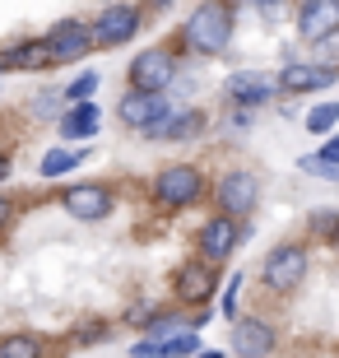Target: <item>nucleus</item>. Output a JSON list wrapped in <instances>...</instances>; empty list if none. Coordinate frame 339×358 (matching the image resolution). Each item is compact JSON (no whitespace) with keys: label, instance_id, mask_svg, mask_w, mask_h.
<instances>
[{"label":"nucleus","instance_id":"f257e3e1","mask_svg":"<svg viewBox=\"0 0 339 358\" xmlns=\"http://www.w3.org/2000/svg\"><path fill=\"white\" fill-rule=\"evenodd\" d=\"M177 52L186 56H200V61H214L233 47V5H219V0H209V5H196V10L182 19L177 28Z\"/></svg>","mask_w":339,"mask_h":358},{"label":"nucleus","instance_id":"f03ea898","mask_svg":"<svg viewBox=\"0 0 339 358\" xmlns=\"http://www.w3.org/2000/svg\"><path fill=\"white\" fill-rule=\"evenodd\" d=\"M307 270H312V252H307V242H279V247L261 261L256 279H261V289L288 298L293 289H302Z\"/></svg>","mask_w":339,"mask_h":358},{"label":"nucleus","instance_id":"7ed1b4c3","mask_svg":"<svg viewBox=\"0 0 339 358\" xmlns=\"http://www.w3.org/2000/svg\"><path fill=\"white\" fill-rule=\"evenodd\" d=\"M177 75H182V52H177V42L144 47V52L131 61V70H126L131 89H140V93H168Z\"/></svg>","mask_w":339,"mask_h":358},{"label":"nucleus","instance_id":"20e7f679","mask_svg":"<svg viewBox=\"0 0 339 358\" xmlns=\"http://www.w3.org/2000/svg\"><path fill=\"white\" fill-rule=\"evenodd\" d=\"M149 196H154V205H163V210H191V205L205 196V177H200V168H191V163H168V168H158V173L149 177Z\"/></svg>","mask_w":339,"mask_h":358},{"label":"nucleus","instance_id":"39448f33","mask_svg":"<svg viewBox=\"0 0 339 358\" xmlns=\"http://www.w3.org/2000/svg\"><path fill=\"white\" fill-rule=\"evenodd\" d=\"M247 238H251L247 224L214 214V219H205V224H200V233H196V261H205L209 270H219V266H228V256H233Z\"/></svg>","mask_w":339,"mask_h":358},{"label":"nucleus","instance_id":"423d86ee","mask_svg":"<svg viewBox=\"0 0 339 358\" xmlns=\"http://www.w3.org/2000/svg\"><path fill=\"white\" fill-rule=\"evenodd\" d=\"M177 112V103H172L168 93H140V89H126L117 98V117H121V126H131L135 135H149V131H158L163 121Z\"/></svg>","mask_w":339,"mask_h":358},{"label":"nucleus","instance_id":"0eeeda50","mask_svg":"<svg viewBox=\"0 0 339 358\" xmlns=\"http://www.w3.org/2000/svg\"><path fill=\"white\" fill-rule=\"evenodd\" d=\"M61 210L79 224H103L107 214L117 210V191L107 182H75V186H61Z\"/></svg>","mask_w":339,"mask_h":358},{"label":"nucleus","instance_id":"6e6552de","mask_svg":"<svg viewBox=\"0 0 339 358\" xmlns=\"http://www.w3.org/2000/svg\"><path fill=\"white\" fill-rule=\"evenodd\" d=\"M214 205H219L223 219H247L256 205H261V177L251 173V168H233V173H223L219 186H214Z\"/></svg>","mask_w":339,"mask_h":358},{"label":"nucleus","instance_id":"1a4fd4ad","mask_svg":"<svg viewBox=\"0 0 339 358\" xmlns=\"http://www.w3.org/2000/svg\"><path fill=\"white\" fill-rule=\"evenodd\" d=\"M172 293H177V307H196V312H205V303L219 293V270H209L205 261L186 256L182 266L172 270Z\"/></svg>","mask_w":339,"mask_h":358},{"label":"nucleus","instance_id":"9d476101","mask_svg":"<svg viewBox=\"0 0 339 358\" xmlns=\"http://www.w3.org/2000/svg\"><path fill=\"white\" fill-rule=\"evenodd\" d=\"M144 10L140 5H103L93 14V47H126L140 33Z\"/></svg>","mask_w":339,"mask_h":358},{"label":"nucleus","instance_id":"9b49d317","mask_svg":"<svg viewBox=\"0 0 339 358\" xmlns=\"http://www.w3.org/2000/svg\"><path fill=\"white\" fill-rule=\"evenodd\" d=\"M42 42H47L52 66H70V61H84L89 52H98V47H93V24H84V19L56 24L52 33H42Z\"/></svg>","mask_w":339,"mask_h":358},{"label":"nucleus","instance_id":"f8f14e48","mask_svg":"<svg viewBox=\"0 0 339 358\" xmlns=\"http://www.w3.org/2000/svg\"><path fill=\"white\" fill-rule=\"evenodd\" d=\"M223 93H228V103H233L237 112H247V117L265 103H279V84L256 75V70H233V75L223 80Z\"/></svg>","mask_w":339,"mask_h":358},{"label":"nucleus","instance_id":"ddd939ff","mask_svg":"<svg viewBox=\"0 0 339 358\" xmlns=\"http://www.w3.org/2000/svg\"><path fill=\"white\" fill-rule=\"evenodd\" d=\"M228 345H233L237 358H270L279 349V335L265 317H237L228 326Z\"/></svg>","mask_w":339,"mask_h":358},{"label":"nucleus","instance_id":"4468645a","mask_svg":"<svg viewBox=\"0 0 339 358\" xmlns=\"http://www.w3.org/2000/svg\"><path fill=\"white\" fill-rule=\"evenodd\" d=\"M274 84H279V98H307V93H321V89H330V84H339V75L312 66V61H288Z\"/></svg>","mask_w":339,"mask_h":358},{"label":"nucleus","instance_id":"2eb2a0df","mask_svg":"<svg viewBox=\"0 0 339 358\" xmlns=\"http://www.w3.org/2000/svg\"><path fill=\"white\" fill-rule=\"evenodd\" d=\"M293 24H298V38L316 47L321 38H330L339 28V0H307V5L293 10Z\"/></svg>","mask_w":339,"mask_h":358},{"label":"nucleus","instance_id":"dca6fc26","mask_svg":"<svg viewBox=\"0 0 339 358\" xmlns=\"http://www.w3.org/2000/svg\"><path fill=\"white\" fill-rule=\"evenodd\" d=\"M205 126H209V117L200 112V107H177L158 131H149L144 140H163V145H182V140H200L205 135Z\"/></svg>","mask_w":339,"mask_h":358},{"label":"nucleus","instance_id":"f3484780","mask_svg":"<svg viewBox=\"0 0 339 358\" xmlns=\"http://www.w3.org/2000/svg\"><path fill=\"white\" fill-rule=\"evenodd\" d=\"M0 61H5V70H24V75L52 66V56H47V42H42V38H19V42H10V47H0Z\"/></svg>","mask_w":339,"mask_h":358},{"label":"nucleus","instance_id":"a211bd4d","mask_svg":"<svg viewBox=\"0 0 339 358\" xmlns=\"http://www.w3.org/2000/svg\"><path fill=\"white\" fill-rule=\"evenodd\" d=\"M61 135L66 140H93L98 135V126H103V112H98V103H75V107H66L61 112Z\"/></svg>","mask_w":339,"mask_h":358},{"label":"nucleus","instance_id":"6ab92c4d","mask_svg":"<svg viewBox=\"0 0 339 358\" xmlns=\"http://www.w3.org/2000/svg\"><path fill=\"white\" fill-rule=\"evenodd\" d=\"M84 159H89V149H84V145H79V149H47V154L38 159V177H42V182H56V177L75 173Z\"/></svg>","mask_w":339,"mask_h":358},{"label":"nucleus","instance_id":"aec40b11","mask_svg":"<svg viewBox=\"0 0 339 358\" xmlns=\"http://www.w3.org/2000/svg\"><path fill=\"white\" fill-rule=\"evenodd\" d=\"M0 358H47V340L33 331H10L0 335Z\"/></svg>","mask_w":339,"mask_h":358},{"label":"nucleus","instance_id":"412c9836","mask_svg":"<svg viewBox=\"0 0 339 358\" xmlns=\"http://www.w3.org/2000/svg\"><path fill=\"white\" fill-rule=\"evenodd\" d=\"M302 131H312V135H335L339 131V98H326V103H316L307 117H302Z\"/></svg>","mask_w":339,"mask_h":358},{"label":"nucleus","instance_id":"4be33fe9","mask_svg":"<svg viewBox=\"0 0 339 358\" xmlns=\"http://www.w3.org/2000/svg\"><path fill=\"white\" fill-rule=\"evenodd\" d=\"M307 233L330 247V242L339 238V210H312V214H307Z\"/></svg>","mask_w":339,"mask_h":358},{"label":"nucleus","instance_id":"5701e85b","mask_svg":"<svg viewBox=\"0 0 339 358\" xmlns=\"http://www.w3.org/2000/svg\"><path fill=\"white\" fill-rule=\"evenodd\" d=\"M312 66H321V70H335L339 75V28L330 33V38H321L312 47Z\"/></svg>","mask_w":339,"mask_h":358},{"label":"nucleus","instance_id":"b1692460","mask_svg":"<svg viewBox=\"0 0 339 358\" xmlns=\"http://www.w3.org/2000/svg\"><path fill=\"white\" fill-rule=\"evenodd\" d=\"M163 358H200V331H182L163 345Z\"/></svg>","mask_w":339,"mask_h":358},{"label":"nucleus","instance_id":"393cba45","mask_svg":"<svg viewBox=\"0 0 339 358\" xmlns=\"http://www.w3.org/2000/svg\"><path fill=\"white\" fill-rule=\"evenodd\" d=\"M61 93H66L70 103H93V93H98V75H93V70H84V75H75V80H70Z\"/></svg>","mask_w":339,"mask_h":358},{"label":"nucleus","instance_id":"a878e982","mask_svg":"<svg viewBox=\"0 0 339 358\" xmlns=\"http://www.w3.org/2000/svg\"><path fill=\"white\" fill-rule=\"evenodd\" d=\"M70 340L84 349V345H103V340H112V331H107V321H84V326H79Z\"/></svg>","mask_w":339,"mask_h":358},{"label":"nucleus","instance_id":"bb28decb","mask_svg":"<svg viewBox=\"0 0 339 358\" xmlns=\"http://www.w3.org/2000/svg\"><path fill=\"white\" fill-rule=\"evenodd\" d=\"M298 173H307V177H326V182H339V168H326V163L316 159V154L298 159Z\"/></svg>","mask_w":339,"mask_h":358},{"label":"nucleus","instance_id":"cd10ccee","mask_svg":"<svg viewBox=\"0 0 339 358\" xmlns=\"http://www.w3.org/2000/svg\"><path fill=\"white\" fill-rule=\"evenodd\" d=\"M61 98H66L61 89H42L38 98H33V112H38V117H56V103H61Z\"/></svg>","mask_w":339,"mask_h":358},{"label":"nucleus","instance_id":"c85d7f7f","mask_svg":"<svg viewBox=\"0 0 339 358\" xmlns=\"http://www.w3.org/2000/svg\"><path fill=\"white\" fill-rule=\"evenodd\" d=\"M237 289H242V275H233V279H228V293L219 298V312H223L228 321H237Z\"/></svg>","mask_w":339,"mask_h":358},{"label":"nucleus","instance_id":"c756f323","mask_svg":"<svg viewBox=\"0 0 339 358\" xmlns=\"http://www.w3.org/2000/svg\"><path fill=\"white\" fill-rule=\"evenodd\" d=\"M316 159L326 163V168H339V131H335V135H326V145L316 149Z\"/></svg>","mask_w":339,"mask_h":358},{"label":"nucleus","instance_id":"7c9ffc66","mask_svg":"<svg viewBox=\"0 0 339 358\" xmlns=\"http://www.w3.org/2000/svg\"><path fill=\"white\" fill-rule=\"evenodd\" d=\"M131 358H163V345H154V340H135Z\"/></svg>","mask_w":339,"mask_h":358},{"label":"nucleus","instance_id":"2f4dec72","mask_svg":"<svg viewBox=\"0 0 339 358\" xmlns=\"http://www.w3.org/2000/svg\"><path fill=\"white\" fill-rule=\"evenodd\" d=\"M10 219H14V200L0 196V228H10Z\"/></svg>","mask_w":339,"mask_h":358},{"label":"nucleus","instance_id":"473e14b6","mask_svg":"<svg viewBox=\"0 0 339 358\" xmlns=\"http://www.w3.org/2000/svg\"><path fill=\"white\" fill-rule=\"evenodd\" d=\"M10 173H14V163H10V154L0 149V182H10Z\"/></svg>","mask_w":339,"mask_h":358},{"label":"nucleus","instance_id":"72a5a7b5","mask_svg":"<svg viewBox=\"0 0 339 358\" xmlns=\"http://www.w3.org/2000/svg\"><path fill=\"white\" fill-rule=\"evenodd\" d=\"M200 358H223V354H219V349H205V354H200Z\"/></svg>","mask_w":339,"mask_h":358},{"label":"nucleus","instance_id":"f704fd0d","mask_svg":"<svg viewBox=\"0 0 339 358\" xmlns=\"http://www.w3.org/2000/svg\"><path fill=\"white\" fill-rule=\"evenodd\" d=\"M330 252H335V256H339V238H335V242H330Z\"/></svg>","mask_w":339,"mask_h":358}]
</instances>
